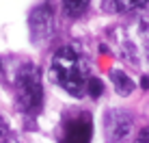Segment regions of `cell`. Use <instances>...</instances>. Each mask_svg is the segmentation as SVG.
I'll use <instances>...</instances> for the list:
<instances>
[{
  "label": "cell",
  "instance_id": "obj_9",
  "mask_svg": "<svg viewBox=\"0 0 149 143\" xmlns=\"http://www.w3.org/2000/svg\"><path fill=\"white\" fill-rule=\"evenodd\" d=\"M86 87H89L91 98H100V95H102V89H104V85H102V80H100V78H89Z\"/></svg>",
  "mask_w": 149,
  "mask_h": 143
},
{
  "label": "cell",
  "instance_id": "obj_10",
  "mask_svg": "<svg viewBox=\"0 0 149 143\" xmlns=\"http://www.w3.org/2000/svg\"><path fill=\"white\" fill-rule=\"evenodd\" d=\"M134 143H149V128H143V130H138V135H136Z\"/></svg>",
  "mask_w": 149,
  "mask_h": 143
},
{
  "label": "cell",
  "instance_id": "obj_13",
  "mask_svg": "<svg viewBox=\"0 0 149 143\" xmlns=\"http://www.w3.org/2000/svg\"><path fill=\"white\" fill-rule=\"evenodd\" d=\"M4 143H19V141H17V139H15V137H9V139H7V141H4Z\"/></svg>",
  "mask_w": 149,
  "mask_h": 143
},
{
  "label": "cell",
  "instance_id": "obj_2",
  "mask_svg": "<svg viewBox=\"0 0 149 143\" xmlns=\"http://www.w3.org/2000/svg\"><path fill=\"white\" fill-rule=\"evenodd\" d=\"M17 89V102L26 113L35 115L43 106V85H41V72L35 65H24L15 80Z\"/></svg>",
  "mask_w": 149,
  "mask_h": 143
},
{
  "label": "cell",
  "instance_id": "obj_4",
  "mask_svg": "<svg viewBox=\"0 0 149 143\" xmlns=\"http://www.w3.org/2000/svg\"><path fill=\"white\" fill-rule=\"evenodd\" d=\"M30 37L33 41H45V39L52 37L54 33V18H52V11L50 7H39L35 9L33 15H30Z\"/></svg>",
  "mask_w": 149,
  "mask_h": 143
},
{
  "label": "cell",
  "instance_id": "obj_3",
  "mask_svg": "<svg viewBox=\"0 0 149 143\" xmlns=\"http://www.w3.org/2000/svg\"><path fill=\"white\" fill-rule=\"evenodd\" d=\"M134 117L127 111H108L104 117V135L108 143H121L132 135Z\"/></svg>",
  "mask_w": 149,
  "mask_h": 143
},
{
  "label": "cell",
  "instance_id": "obj_12",
  "mask_svg": "<svg viewBox=\"0 0 149 143\" xmlns=\"http://www.w3.org/2000/svg\"><path fill=\"white\" fill-rule=\"evenodd\" d=\"M141 87H143V89H149V78H147V76H143V80H141Z\"/></svg>",
  "mask_w": 149,
  "mask_h": 143
},
{
  "label": "cell",
  "instance_id": "obj_7",
  "mask_svg": "<svg viewBox=\"0 0 149 143\" xmlns=\"http://www.w3.org/2000/svg\"><path fill=\"white\" fill-rule=\"evenodd\" d=\"M89 2H91V0H63V9H65V13H67V15L78 18V15L89 7Z\"/></svg>",
  "mask_w": 149,
  "mask_h": 143
},
{
  "label": "cell",
  "instance_id": "obj_1",
  "mask_svg": "<svg viewBox=\"0 0 149 143\" xmlns=\"http://www.w3.org/2000/svg\"><path fill=\"white\" fill-rule=\"evenodd\" d=\"M50 76L56 85L63 87L65 91H69L71 95H80L91 78L86 59L71 46H65L54 54Z\"/></svg>",
  "mask_w": 149,
  "mask_h": 143
},
{
  "label": "cell",
  "instance_id": "obj_6",
  "mask_svg": "<svg viewBox=\"0 0 149 143\" xmlns=\"http://www.w3.org/2000/svg\"><path fill=\"white\" fill-rule=\"evenodd\" d=\"M110 80H112V85H115V89H117L119 95H130L132 91H134L132 78H127V74H123L121 69H112L110 72Z\"/></svg>",
  "mask_w": 149,
  "mask_h": 143
},
{
  "label": "cell",
  "instance_id": "obj_11",
  "mask_svg": "<svg viewBox=\"0 0 149 143\" xmlns=\"http://www.w3.org/2000/svg\"><path fill=\"white\" fill-rule=\"evenodd\" d=\"M4 132H7V121H4V119H2V115H0V137H2Z\"/></svg>",
  "mask_w": 149,
  "mask_h": 143
},
{
  "label": "cell",
  "instance_id": "obj_8",
  "mask_svg": "<svg viewBox=\"0 0 149 143\" xmlns=\"http://www.w3.org/2000/svg\"><path fill=\"white\" fill-rule=\"evenodd\" d=\"M147 0H108V4L117 9V11H132V9L143 7Z\"/></svg>",
  "mask_w": 149,
  "mask_h": 143
},
{
  "label": "cell",
  "instance_id": "obj_5",
  "mask_svg": "<svg viewBox=\"0 0 149 143\" xmlns=\"http://www.w3.org/2000/svg\"><path fill=\"white\" fill-rule=\"evenodd\" d=\"M63 143H91V121L89 117H80L67 124Z\"/></svg>",
  "mask_w": 149,
  "mask_h": 143
}]
</instances>
